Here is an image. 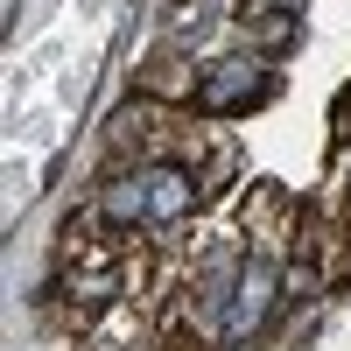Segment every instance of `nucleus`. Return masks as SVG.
Instances as JSON below:
<instances>
[{
  "instance_id": "7ed1b4c3",
  "label": "nucleus",
  "mask_w": 351,
  "mask_h": 351,
  "mask_svg": "<svg viewBox=\"0 0 351 351\" xmlns=\"http://www.w3.org/2000/svg\"><path fill=\"white\" fill-rule=\"evenodd\" d=\"M148 330H155V324H148V309H141V302H112L99 324L84 330L77 351H141V344H148Z\"/></svg>"
},
{
  "instance_id": "f257e3e1",
  "label": "nucleus",
  "mask_w": 351,
  "mask_h": 351,
  "mask_svg": "<svg viewBox=\"0 0 351 351\" xmlns=\"http://www.w3.org/2000/svg\"><path fill=\"white\" fill-rule=\"evenodd\" d=\"M295 225H302V211H295V197H288L281 183H253L246 190L239 232H246L253 253H288V246H295Z\"/></svg>"
},
{
  "instance_id": "f03ea898",
  "label": "nucleus",
  "mask_w": 351,
  "mask_h": 351,
  "mask_svg": "<svg viewBox=\"0 0 351 351\" xmlns=\"http://www.w3.org/2000/svg\"><path fill=\"white\" fill-rule=\"evenodd\" d=\"M267 99H274L267 64H225V71H204V84H197L204 112H246V106H267Z\"/></svg>"
}]
</instances>
